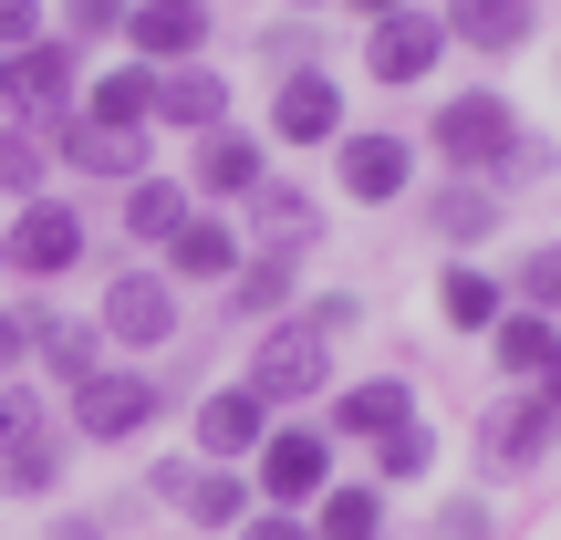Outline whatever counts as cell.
<instances>
[{"instance_id":"1","label":"cell","mask_w":561,"mask_h":540,"mask_svg":"<svg viewBox=\"0 0 561 540\" xmlns=\"http://www.w3.org/2000/svg\"><path fill=\"white\" fill-rule=\"evenodd\" d=\"M83 250H94V219H83L73 198H21L11 229H0V261H11L21 280H62V271H83Z\"/></svg>"},{"instance_id":"2","label":"cell","mask_w":561,"mask_h":540,"mask_svg":"<svg viewBox=\"0 0 561 540\" xmlns=\"http://www.w3.org/2000/svg\"><path fill=\"white\" fill-rule=\"evenodd\" d=\"M426 146H437L458 177H489V166L520 146V115H510V94H489V83H479V94H447V104H437Z\"/></svg>"},{"instance_id":"3","label":"cell","mask_w":561,"mask_h":540,"mask_svg":"<svg viewBox=\"0 0 561 540\" xmlns=\"http://www.w3.org/2000/svg\"><path fill=\"white\" fill-rule=\"evenodd\" d=\"M157 384L146 375H115V364H94V375L73 384V437H94V447H125V437H146L157 426Z\"/></svg>"},{"instance_id":"4","label":"cell","mask_w":561,"mask_h":540,"mask_svg":"<svg viewBox=\"0 0 561 540\" xmlns=\"http://www.w3.org/2000/svg\"><path fill=\"white\" fill-rule=\"evenodd\" d=\"M322 375H333V343H322L312 322H280V333H261V354H250V395L261 405L322 395Z\"/></svg>"},{"instance_id":"5","label":"cell","mask_w":561,"mask_h":540,"mask_svg":"<svg viewBox=\"0 0 561 540\" xmlns=\"http://www.w3.org/2000/svg\"><path fill=\"white\" fill-rule=\"evenodd\" d=\"M94 333L104 343H167L178 333V291H167L157 271H115L104 301H94Z\"/></svg>"},{"instance_id":"6","label":"cell","mask_w":561,"mask_h":540,"mask_svg":"<svg viewBox=\"0 0 561 540\" xmlns=\"http://www.w3.org/2000/svg\"><path fill=\"white\" fill-rule=\"evenodd\" d=\"M250 458H261V489H271L280 509H301V499H322V489H333V447H322L312 426H280V437H261Z\"/></svg>"},{"instance_id":"7","label":"cell","mask_w":561,"mask_h":540,"mask_svg":"<svg viewBox=\"0 0 561 540\" xmlns=\"http://www.w3.org/2000/svg\"><path fill=\"white\" fill-rule=\"evenodd\" d=\"M271 136L280 146H333L343 136V94H333V73H280V94H271Z\"/></svg>"},{"instance_id":"8","label":"cell","mask_w":561,"mask_h":540,"mask_svg":"<svg viewBox=\"0 0 561 540\" xmlns=\"http://www.w3.org/2000/svg\"><path fill=\"white\" fill-rule=\"evenodd\" d=\"M447 53V21L437 11H385L375 42H364V62H375V83H426V62Z\"/></svg>"},{"instance_id":"9","label":"cell","mask_w":561,"mask_h":540,"mask_svg":"<svg viewBox=\"0 0 561 540\" xmlns=\"http://www.w3.org/2000/svg\"><path fill=\"white\" fill-rule=\"evenodd\" d=\"M125 42H136V62L208 53V0H136V11H125Z\"/></svg>"},{"instance_id":"10","label":"cell","mask_w":561,"mask_h":540,"mask_svg":"<svg viewBox=\"0 0 561 540\" xmlns=\"http://www.w3.org/2000/svg\"><path fill=\"white\" fill-rule=\"evenodd\" d=\"M333 166H343V198H364V208H385V198H405V136H343L333 146Z\"/></svg>"},{"instance_id":"11","label":"cell","mask_w":561,"mask_h":540,"mask_svg":"<svg viewBox=\"0 0 561 540\" xmlns=\"http://www.w3.org/2000/svg\"><path fill=\"white\" fill-rule=\"evenodd\" d=\"M437 21L468 42V53H520V42L541 32V0H447Z\"/></svg>"},{"instance_id":"12","label":"cell","mask_w":561,"mask_h":540,"mask_svg":"<svg viewBox=\"0 0 561 540\" xmlns=\"http://www.w3.org/2000/svg\"><path fill=\"white\" fill-rule=\"evenodd\" d=\"M146 115H157V62H115L83 94V125H104V136H146Z\"/></svg>"},{"instance_id":"13","label":"cell","mask_w":561,"mask_h":540,"mask_svg":"<svg viewBox=\"0 0 561 540\" xmlns=\"http://www.w3.org/2000/svg\"><path fill=\"white\" fill-rule=\"evenodd\" d=\"M261 437H271V405L250 395V384H229V395H198V447H208V458H250Z\"/></svg>"},{"instance_id":"14","label":"cell","mask_w":561,"mask_h":540,"mask_svg":"<svg viewBox=\"0 0 561 540\" xmlns=\"http://www.w3.org/2000/svg\"><path fill=\"white\" fill-rule=\"evenodd\" d=\"M157 499H178L187 520H208V530H240V479H219V468L167 458V468H157Z\"/></svg>"},{"instance_id":"15","label":"cell","mask_w":561,"mask_h":540,"mask_svg":"<svg viewBox=\"0 0 561 540\" xmlns=\"http://www.w3.org/2000/svg\"><path fill=\"white\" fill-rule=\"evenodd\" d=\"M157 115L187 125V136H208V125H229V83L198 73V62H167V73H157Z\"/></svg>"},{"instance_id":"16","label":"cell","mask_w":561,"mask_h":540,"mask_svg":"<svg viewBox=\"0 0 561 540\" xmlns=\"http://www.w3.org/2000/svg\"><path fill=\"white\" fill-rule=\"evenodd\" d=\"M551 437H561V416L541 395H510L500 416H489V468H530V458H551Z\"/></svg>"},{"instance_id":"17","label":"cell","mask_w":561,"mask_h":540,"mask_svg":"<svg viewBox=\"0 0 561 540\" xmlns=\"http://www.w3.org/2000/svg\"><path fill=\"white\" fill-rule=\"evenodd\" d=\"M261 177H271V166H261V146H250L240 125H208V136H198V187H208V198H250Z\"/></svg>"},{"instance_id":"18","label":"cell","mask_w":561,"mask_h":540,"mask_svg":"<svg viewBox=\"0 0 561 540\" xmlns=\"http://www.w3.org/2000/svg\"><path fill=\"white\" fill-rule=\"evenodd\" d=\"M250 208H261V240L280 250V261H301V250L322 240V208L301 198V187H280V177H261V187H250Z\"/></svg>"},{"instance_id":"19","label":"cell","mask_w":561,"mask_h":540,"mask_svg":"<svg viewBox=\"0 0 561 540\" xmlns=\"http://www.w3.org/2000/svg\"><path fill=\"white\" fill-rule=\"evenodd\" d=\"M333 426L343 437H396V426H416V395H405L396 375H375V384H354V395H333Z\"/></svg>"},{"instance_id":"20","label":"cell","mask_w":561,"mask_h":540,"mask_svg":"<svg viewBox=\"0 0 561 540\" xmlns=\"http://www.w3.org/2000/svg\"><path fill=\"white\" fill-rule=\"evenodd\" d=\"M426 229H437L447 250H479L489 229H500V198H489L479 177H458V187H437V198H426Z\"/></svg>"},{"instance_id":"21","label":"cell","mask_w":561,"mask_h":540,"mask_svg":"<svg viewBox=\"0 0 561 540\" xmlns=\"http://www.w3.org/2000/svg\"><path fill=\"white\" fill-rule=\"evenodd\" d=\"M62 157H73L83 177H125V187L146 177V146L136 136H104V125H83V115H62Z\"/></svg>"},{"instance_id":"22","label":"cell","mask_w":561,"mask_h":540,"mask_svg":"<svg viewBox=\"0 0 561 540\" xmlns=\"http://www.w3.org/2000/svg\"><path fill=\"white\" fill-rule=\"evenodd\" d=\"M489 333H500V375H551V354H561V322L551 312H500V322H489Z\"/></svg>"},{"instance_id":"23","label":"cell","mask_w":561,"mask_h":540,"mask_svg":"<svg viewBox=\"0 0 561 540\" xmlns=\"http://www.w3.org/2000/svg\"><path fill=\"white\" fill-rule=\"evenodd\" d=\"M62 458H73V447H62L53 426H32V437L0 458V489H11V499H53V489H62Z\"/></svg>"},{"instance_id":"24","label":"cell","mask_w":561,"mask_h":540,"mask_svg":"<svg viewBox=\"0 0 561 540\" xmlns=\"http://www.w3.org/2000/svg\"><path fill=\"white\" fill-rule=\"evenodd\" d=\"M167 250H178L187 280H229V271H240V229H219V219H178Z\"/></svg>"},{"instance_id":"25","label":"cell","mask_w":561,"mask_h":540,"mask_svg":"<svg viewBox=\"0 0 561 540\" xmlns=\"http://www.w3.org/2000/svg\"><path fill=\"white\" fill-rule=\"evenodd\" d=\"M32 354H42V375H53V384H83L104 364V333H94V322H42Z\"/></svg>"},{"instance_id":"26","label":"cell","mask_w":561,"mask_h":540,"mask_svg":"<svg viewBox=\"0 0 561 540\" xmlns=\"http://www.w3.org/2000/svg\"><path fill=\"white\" fill-rule=\"evenodd\" d=\"M437 312H447V333H489V322H500V280H489V271H447L437 280Z\"/></svg>"},{"instance_id":"27","label":"cell","mask_w":561,"mask_h":540,"mask_svg":"<svg viewBox=\"0 0 561 540\" xmlns=\"http://www.w3.org/2000/svg\"><path fill=\"white\" fill-rule=\"evenodd\" d=\"M280 301H291V261H280V250L250 261V271H229V312H240V322H271Z\"/></svg>"},{"instance_id":"28","label":"cell","mask_w":561,"mask_h":540,"mask_svg":"<svg viewBox=\"0 0 561 540\" xmlns=\"http://www.w3.org/2000/svg\"><path fill=\"white\" fill-rule=\"evenodd\" d=\"M178 219H187V187L178 177H136V187H125V229H136V240H167Z\"/></svg>"},{"instance_id":"29","label":"cell","mask_w":561,"mask_h":540,"mask_svg":"<svg viewBox=\"0 0 561 540\" xmlns=\"http://www.w3.org/2000/svg\"><path fill=\"white\" fill-rule=\"evenodd\" d=\"M42 166H53V146L32 125H0V198H42Z\"/></svg>"},{"instance_id":"30","label":"cell","mask_w":561,"mask_h":540,"mask_svg":"<svg viewBox=\"0 0 561 540\" xmlns=\"http://www.w3.org/2000/svg\"><path fill=\"white\" fill-rule=\"evenodd\" d=\"M375 520H385L375 489H322V530L312 540H375Z\"/></svg>"},{"instance_id":"31","label":"cell","mask_w":561,"mask_h":540,"mask_svg":"<svg viewBox=\"0 0 561 540\" xmlns=\"http://www.w3.org/2000/svg\"><path fill=\"white\" fill-rule=\"evenodd\" d=\"M375 468H385L375 489H396V479H426V468H437V437H426V426H396V437H385V458H375Z\"/></svg>"},{"instance_id":"32","label":"cell","mask_w":561,"mask_h":540,"mask_svg":"<svg viewBox=\"0 0 561 540\" xmlns=\"http://www.w3.org/2000/svg\"><path fill=\"white\" fill-rule=\"evenodd\" d=\"M125 11H136V0H62V42H104V32H125Z\"/></svg>"},{"instance_id":"33","label":"cell","mask_w":561,"mask_h":540,"mask_svg":"<svg viewBox=\"0 0 561 540\" xmlns=\"http://www.w3.org/2000/svg\"><path fill=\"white\" fill-rule=\"evenodd\" d=\"M42 322H53L42 301H0V375H11V364H21V354L42 343Z\"/></svg>"},{"instance_id":"34","label":"cell","mask_w":561,"mask_h":540,"mask_svg":"<svg viewBox=\"0 0 561 540\" xmlns=\"http://www.w3.org/2000/svg\"><path fill=\"white\" fill-rule=\"evenodd\" d=\"M32 426H42V395H32V384H11V375H0V458H11V447L32 437Z\"/></svg>"},{"instance_id":"35","label":"cell","mask_w":561,"mask_h":540,"mask_svg":"<svg viewBox=\"0 0 561 540\" xmlns=\"http://www.w3.org/2000/svg\"><path fill=\"white\" fill-rule=\"evenodd\" d=\"M520 301L530 312H561V250H530L520 261Z\"/></svg>"},{"instance_id":"36","label":"cell","mask_w":561,"mask_h":540,"mask_svg":"<svg viewBox=\"0 0 561 540\" xmlns=\"http://www.w3.org/2000/svg\"><path fill=\"white\" fill-rule=\"evenodd\" d=\"M500 177H510V187H551V146H530V136H520V146L500 157Z\"/></svg>"},{"instance_id":"37","label":"cell","mask_w":561,"mask_h":540,"mask_svg":"<svg viewBox=\"0 0 561 540\" xmlns=\"http://www.w3.org/2000/svg\"><path fill=\"white\" fill-rule=\"evenodd\" d=\"M21 42H42V0H0V53H21Z\"/></svg>"},{"instance_id":"38","label":"cell","mask_w":561,"mask_h":540,"mask_svg":"<svg viewBox=\"0 0 561 540\" xmlns=\"http://www.w3.org/2000/svg\"><path fill=\"white\" fill-rule=\"evenodd\" d=\"M261 53L280 62V73H301V62H312V32H301V21H271V42H261Z\"/></svg>"},{"instance_id":"39","label":"cell","mask_w":561,"mask_h":540,"mask_svg":"<svg viewBox=\"0 0 561 540\" xmlns=\"http://www.w3.org/2000/svg\"><path fill=\"white\" fill-rule=\"evenodd\" d=\"M437 540H489V509L479 499H447L437 509Z\"/></svg>"},{"instance_id":"40","label":"cell","mask_w":561,"mask_h":540,"mask_svg":"<svg viewBox=\"0 0 561 540\" xmlns=\"http://www.w3.org/2000/svg\"><path fill=\"white\" fill-rule=\"evenodd\" d=\"M354 312H364L354 291H322V301H312V333H322V343H333V333H354Z\"/></svg>"},{"instance_id":"41","label":"cell","mask_w":561,"mask_h":540,"mask_svg":"<svg viewBox=\"0 0 561 540\" xmlns=\"http://www.w3.org/2000/svg\"><path fill=\"white\" fill-rule=\"evenodd\" d=\"M240 540H312V530H301V520H291V509H271V520H250Z\"/></svg>"},{"instance_id":"42","label":"cell","mask_w":561,"mask_h":540,"mask_svg":"<svg viewBox=\"0 0 561 540\" xmlns=\"http://www.w3.org/2000/svg\"><path fill=\"white\" fill-rule=\"evenodd\" d=\"M354 11H364V21H385V11H405V0H354Z\"/></svg>"},{"instance_id":"43","label":"cell","mask_w":561,"mask_h":540,"mask_svg":"<svg viewBox=\"0 0 561 540\" xmlns=\"http://www.w3.org/2000/svg\"><path fill=\"white\" fill-rule=\"evenodd\" d=\"M541 384H551V416H561V354H551V375H541Z\"/></svg>"},{"instance_id":"44","label":"cell","mask_w":561,"mask_h":540,"mask_svg":"<svg viewBox=\"0 0 561 540\" xmlns=\"http://www.w3.org/2000/svg\"><path fill=\"white\" fill-rule=\"evenodd\" d=\"M0 104H11V53H0Z\"/></svg>"}]
</instances>
